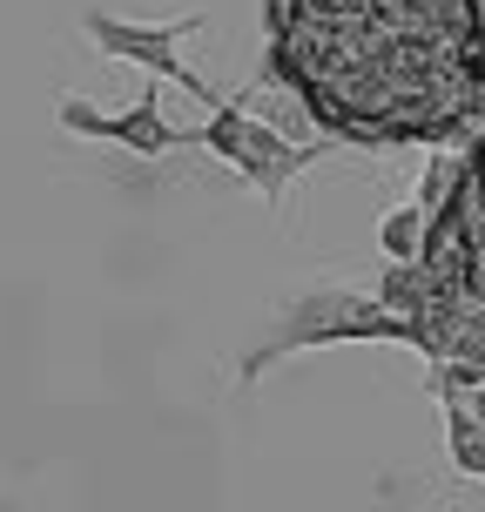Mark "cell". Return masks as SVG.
<instances>
[{"label":"cell","mask_w":485,"mask_h":512,"mask_svg":"<svg viewBox=\"0 0 485 512\" xmlns=\"http://www.w3.org/2000/svg\"><path fill=\"white\" fill-rule=\"evenodd\" d=\"M270 61L337 142H452L485 115L479 0H270Z\"/></svg>","instance_id":"obj_1"},{"label":"cell","mask_w":485,"mask_h":512,"mask_svg":"<svg viewBox=\"0 0 485 512\" xmlns=\"http://www.w3.org/2000/svg\"><path fill=\"white\" fill-rule=\"evenodd\" d=\"M432 378L485 384V135L459 162L418 250V310Z\"/></svg>","instance_id":"obj_2"},{"label":"cell","mask_w":485,"mask_h":512,"mask_svg":"<svg viewBox=\"0 0 485 512\" xmlns=\"http://www.w3.org/2000/svg\"><path fill=\"white\" fill-rule=\"evenodd\" d=\"M358 337H391V344H411V351H425L418 324H411V317H398V310L364 304V297H351V290H310V297H297V304H283L277 337H270L263 351H250V358H243V378L270 371L277 358L304 351V344L317 351V344H358Z\"/></svg>","instance_id":"obj_3"},{"label":"cell","mask_w":485,"mask_h":512,"mask_svg":"<svg viewBox=\"0 0 485 512\" xmlns=\"http://www.w3.org/2000/svg\"><path fill=\"white\" fill-rule=\"evenodd\" d=\"M81 27H88V41H95L102 54H115V61H142V68H155L162 81L189 88V95H196L203 108H216V102H223V95H216V88H209V81L196 75V68H182V54H176L182 41H189V34L203 27V14H182V21L142 27V21H122V14H102V7H95V14H88Z\"/></svg>","instance_id":"obj_4"},{"label":"cell","mask_w":485,"mask_h":512,"mask_svg":"<svg viewBox=\"0 0 485 512\" xmlns=\"http://www.w3.org/2000/svg\"><path fill=\"white\" fill-rule=\"evenodd\" d=\"M61 128L95 135V142H122V149H135V155H162V149H176V142H189L182 128L162 122V102H155V95L128 102L122 115H95L81 95H61Z\"/></svg>","instance_id":"obj_5"},{"label":"cell","mask_w":485,"mask_h":512,"mask_svg":"<svg viewBox=\"0 0 485 512\" xmlns=\"http://www.w3.org/2000/svg\"><path fill=\"white\" fill-rule=\"evenodd\" d=\"M324 155H331V142H310V149H297V142H283L270 122H256V115H250V122H243V149H236L230 169H236V176H250L256 189H263V203L277 209L283 189L304 176L310 162H324Z\"/></svg>","instance_id":"obj_6"},{"label":"cell","mask_w":485,"mask_h":512,"mask_svg":"<svg viewBox=\"0 0 485 512\" xmlns=\"http://www.w3.org/2000/svg\"><path fill=\"white\" fill-rule=\"evenodd\" d=\"M438 405H445V445L452 465L465 479H485V384H459V378H432Z\"/></svg>","instance_id":"obj_7"},{"label":"cell","mask_w":485,"mask_h":512,"mask_svg":"<svg viewBox=\"0 0 485 512\" xmlns=\"http://www.w3.org/2000/svg\"><path fill=\"white\" fill-rule=\"evenodd\" d=\"M425 223H432L425 203H398L378 223V250L391 256V263H418V250H425Z\"/></svg>","instance_id":"obj_8"},{"label":"cell","mask_w":485,"mask_h":512,"mask_svg":"<svg viewBox=\"0 0 485 512\" xmlns=\"http://www.w3.org/2000/svg\"><path fill=\"white\" fill-rule=\"evenodd\" d=\"M384 310H398V317H411L418 310V263H391V277H384Z\"/></svg>","instance_id":"obj_9"}]
</instances>
